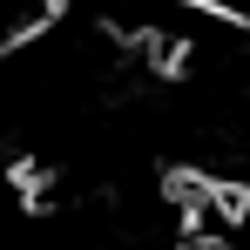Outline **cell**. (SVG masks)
Instances as JSON below:
<instances>
[{
	"label": "cell",
	"instance_id": "1",
	"mask_svg": "<svg viewBox=\"0 0 250 250\" xmlns=\"http://www.w3.org/2000/svg\"><path fill=\"white\" fill-rule=\"evenodd\" d=\"M183 250H230V244H209V237H189Z\"/></svg>",
	"mask_w": 250,
	"mask_h": 250
}]
</instances>
